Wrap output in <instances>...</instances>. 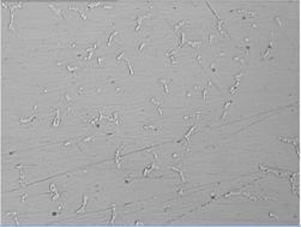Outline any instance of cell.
<instances>
[{"mask_svg":"<svg viewBox=\"0 0 301 227\" xmlns=\"http://www.w3.org/2000/svg\"><path fill=\"white\" fill-rule=\"evenodd\" d=\"M16 168H18V170H19V174H21V185H22V186H24V185L27 184L25 168H24V166H22V165H17Z\"/></svg>","mask_w":301,"mask_h":227,"instance_id":"9a60e30c","label":"cell"},{"mask_svg":"<svg viewBox=\"0 0 301 227\" xmlns=\"http://www.w3.org/2000/svg\"><path fill=\"white\" fill-rule=\"evenodd\" d=\"M61 105L65 108V113L70 114L74 113V105H73V99L68 94H62L61 96Z\"/></svg>","mask_w":301,"mask_h":227,"instance_id":"7a4b0ae2","label":"cell"},{"mask_svg":"<svg viewBox=\"0 0 301 227\" xmlns=\"http://www.w3.org/2000/svg\"><path fill=\"white\" fill-rule=\"evenodd\" d=\"M86 203H88V196H86L85 194H83V200H82V206H80L76 213H83L84 212V209H85V206H86Z\"/></svg>","mask_w":301,"mask_h":227,"instance_id":"44dd1931","label":"cell"},{"mask_svg":"<svg viewBox=\"0 0 301 227\" xmlns=\"http://www.w3.org/2000/svg\"><path fill=\"white\" fill-rule=\"evenodd\" d=\"M48 7L53 11L58 17H60V18H65V13H64V11L60 7H58L56 5H48Z\"/></svg>","mask_w":301,"mask_h":227,"instance_id":"2e32d148","label":"cell"},{"mask_svg":"<svg viewBox=\"0 0 301 227\" xmlns=\"http://www.w3.org/2000/svg\"><path fill=\"white\" fill-rule=\"evenodd\" d=\"M148 101L152 102L155 105L156 109L160 115H163V112H162V99H155V97H148Z\"/></svg>","mask_w":301,"mask_h":227,"instance_id":"7c38bea8","label":"cell"},{"mask_svg":"<svg viewBox=\"0 0 301 227\" xmlns=\"http://www.w3.org/2000/svg\"><path fill=\"white\" fill-rule=\"evenodd\" d=\"M141 130H142V132H144V133H157V132H161V131H162V127L156 126V125L144 124V125H142Z\"/></svg>","mask_w":301,"mask_h":227,"instance_id":"5b68a950","label":"cell"},{"mask_svg":"<svg viewBox=\"0 0 301 227\" xmlns=\"http://www.w3.org/2000/svg\"><path fill=\"white\" fill-rule=\"evenodd\" d=\"M124 145H125V144H121L120 147L117 149V151H115V158H114V159H115V164H117V167H118V168L121 167V162H120V151L123 150Z\"/></svg>","mask_w":301,"mask_h":227,"instance_id":"ffe728a7","label":"cell"},{"mask_svg":"<svg viewBox=\"0 0 301 227\" xmlns=\"http://www.w3.org/2000/svg\"><path fill=\"white\" fill-rule=\"evenodd\" d=\"M96 63H97V65L100 66V67H105V63H103V58L102 57H96Z\"/></svg>","mask_w":301,"mask_h":227,"instance_id":"d6a6232c","label":"cell"},{"mask_svg":"<svg viewBox=\"0 0 301 227\" xmlns=\"http://www.w3.org/2000/svg\"><path fill=\"white\" fill-rule=\"evenodd\" d=\"M124 60L126 61L127 67H129V70H130V75L133 76V70H132V66H131V59H124Z\"/></svg>","mask_w":301,"mask_h":227,"instance_id":"d590c367","label":"cell"},{"mask_svg":"<svg viewBox=\"0 0 301 227\" xmlns=\"http://www.w3.org/2000/svg\"><path fill=\"white\" fill-rule=\"evenodd\" d=\"M182 194V188L181 186H175V200H178L179 198V196H180Z\"/></svg>","mask_w":301,"mask_h":227,"instance_id":"1f68e13d","label":"cell"},{"mask_svg":"<svg viewBox=\"0 0 301 227\" xmlns=\"http://www.w3.org/2000/svg\"><path fill=\"white\" fill-rule=\"evenodd\" d=\"M49 190H50V191H49V194L53 195V196H52V201L55 202V201L60 197L59 192H58V189L55 188V185H54V184H50V185H49Z\"/></svg>","mask_w":301,"mask_h":227,"instance_id":"e0dca14e","label":"cell"},{"mask_svg":"<svg viewBox=\"0 0 301 227\" xmlns=\"http://www.w3.org/2000/svg\"><path fill=\"white\" fill-rule=\"evenodd\" d=\"M194 58H196L197 63H198V66H200V65H202V59H200V54H199V53H194Z\"/></svg>","mask_w":301,"mask_h":227,"instance_id":"8d00e7d4","label":"cell"},{"mask_svg":"<svg viewBox=\"0 0 301 227\" xmlns=\"http://www.w3.org/2000/svg\"><path fill=\"white\" fill-rule=\"evenodd\" d=\"M97 46H98V42H94L89 48H86V49H85V53H86V57L84 58V61H85V63H89V61L92 59V54H94L95 49L97 48Z\"/></svg>","mask_w":301,"mask_h":227,"instance_id":"ba28073f","label":"cell"},{"mask_svg":"<svg viewBox=\"0 0 301 227\" xmlns=\"http://www.w3.org/2000/svg\"><path fill=\"white\" fill-rule=\"evenodd\" d=\"M142 225H143L142 222H136V226H142Z\"/></svg>","mask_w":301,"mask_h":227,"instance_id":"7bdbcfd3","label":"cell"},{"mask_svg":"<svg viewBox=\"0 0 301 227\" xmlns=\"http://www.w3.org/2000/svg\"><path fill=\"white\" fill-rule=\"evenodd\" d=\"M231 103H233L231 100H225V99L223 100V112H222V118H221L222 121H224L225 117H227V109H228V107L230 106Z\"/></svg>","mask_w":301,"mask_h":227,"instance_id":"ac0fdd59","label":"cell"},{"mask_svg":"<svg viewBox=\"0 0 301 227\" xmlns=\"http://www.w3.org/2000/svg\"><path fill=\"white\" fill-rule=\"evenodd\" d=\"M158 83H162L164 87V93L166 95H169L170 94V87L173 84V81L170 78H163V79H158Z\"/></svg>","mask_w":301,"mask_h":227,"instance_id":"8fae6325","label":"cell"},{"mask_svg":"<svg viewBox=\"0 0 301 227\" xmlns=\"http://www.w3.org/2000/svg\"><path fill=\"white\" fill-rule=\"evenodd\" d=\"M154 168H156V164H151V165H149V166L145 168V170L143 171V176H144V177H147L148 174L150 173V171H152Z\"/></svg>","mask_w":301,"mask_h":227,"instance_id":"f1b7e54d","label":"cell"},{"mask_svg":"<svg viewBox=\"0 0 301 227\" xmlns=\"http://www.w3.org/2000/svg\"><path fill=\"white\" fill-rule=\"evenodd\" d=\"M65 69H66L67 73L70 75L71 77H74V76H76V71H77V70H78V67H77V66L72 67V66H70V65H66V66H65Z\"/></svg>","mask_w":301,"mask_h":227,"instance_id":"603a6c76","label":"cell"},{"mask_svg":"<svg viewBox=\"0 0 301 227\" xmlns=\"http://www.w3.org/2000/svg\"><path fill=\"white\" fill-rule=\"evenodd\" d=\"M185 43H186V39H185V31H181V34H180V42H179L178 47L181 48Z\"/></svg>","mask_w":301,"mask_h":227,"instance_id":"4dcf8cb0","label":"cell"},{"mask_svg":"<svg viewBox=\"0 0 301 227\" xmlns=\"http://www.w3.org/2000/svg\"><path fill=\"white\" fill-rule=\"evenodd\" d=\"M277 141H280L282 143H287V144H290L295 148V151H296V154L299 155V147H298V138H290V137H287V136H282V137H277Z\"/></svg>","mask_w":301,"mask_h":227,"instance_id":"3957f363","label":"cell"},{"mask_svg":"<svg viewBox=\"0 0 301 227\" xmlns=\"http://www.w3.org/2000/svg\"><path fill=\"white\" fill-rule=\"evenodd\" d=\"M145 47V41H144V40H139V41H138V48H137V55H141V53H142V51H143V48Z\"/></svg>","mask_w":301,"mask_h":227,"instance_id":"d4e9b609","label":"cell"},{"mask_svg":"<svg viewBox=\"0 0 301 227\" xmlns=\"http://www.w3.org/2000/svg\"><path fill=\"white\" fill-rule=\"evenodd\" d=\"M124 54H125V51H123V49H119L118 51V54H117V65H120V60L121 59H125Z\"/></svg>","mask_w":301,"mask_h":227,"instance_id":"83f0119b","label":"cell"},{"mask_svg":"<svg viewBox=\"0 0 301 227\" xmlns=\"http://www.w3.org/2000/svg\"><path fill=\"white\" fill-rule=\"evenodd\" d=\"M274 19H275V22H276V23H277V24H278L280 27H283V25H284V22H283V21H281V19L278 18V17H275Z\"/></svg>","mask_w":301,"mask_h":227,"instance_id":"74e56055","label":"cell"},{"mask_svg":"<svg viewBox=\"0 0 301 227\" xmlns=\"http://www.w3.org/2000/svg\"><path fill=\"white\" fill-rule=\"evenodd\" d=\"M197 129V126L196 125H193V126H191V129L185 133V137H184V142H185V148H186V150H188L190 149V137H191V135H192L193 133V131Z\"/></svg>","mask_w":301,"mask_h":227,"instance_id":"4fadbf2b","label":"cell"},{"mask_svg":"<svg viewBox=\"0 0 301 227\" xmlns=\"http://www.w3.org/2000/svg\"><path fill=\"white\" fill-rule=\"evenodd\" d=\"M115 215H117V213H115V207L113 206L112 207V219H111V222H109V225L113 226L114 225V219H115Z\"/></svg>","mask_w":301,"mask_h":227,"instance_id":"836d02e7","label":"cell"},{"mask_svg":"<svg viewBox=\"0 0 301 227\" xmlns=\"http://www.w3.org/2000/svg\"><path fill=\"white\" fill-rule=\"evenodd\" d=\"M27 197H28V195H27V194H23V195H22V202H25Z\"/></svg>","mask_w":301,"mask_h":227,"instance_id":"60d3db41","label":"cell"},{"mask_svg":"<svg viewBox=\"0 0 301 227\" xmlns=\"http://www.w3.org/2000/svg\"><path fill=\"white\" fill-rule=\"evenodd\" d=\"M7 215L13 219L15 225H16V226H18V221H17V213H7Z\"/></svg>","mask_w":301,"mask_h":227,"instance_id":"e575fe53","label":"cell"},{"mask_svg":"<svg viewBox=\"0 0 301 227\" xmlns=\"http://www.w3.org/2000/svg\"><path fill=\"white\" fill-rule=\"evenodd\" d=\"M202 112L200 109H198V111H196V112H193L192 114H190V115H186V117L184 118V123H185V125H184V127H185V130H186V127H187V125H188V123L190 121H193V120H196V119H198V117H199V113Z\"/></svg>","mask_w":301,"mask_h":227,"instance_id":"30bf717a","label":"cell"},{"mask_svg":"<svg viewBox=\"0 0 301 227\" xmlns=\"http://www.w3.org/2000/svg\"><path fill=\"white\" fill-rule=\"evenodd\" d=\"M52 113H54V119H53V126H58L60 124V109L55 107V108H52L50 109Z\"/></svg>","mask_w":301,"mask_h":227,"instance_id":"5bb4252c","label":"cell"},{"mask_svg":"<svg viewBox=\"0 0 301 227\" xmlns=\"http://www.w3.org/2000/svg\"><path fill=\"white\" fill-rule=\"evenodd\" d=\"M186 45L190 46V47H192V48H199L200 46L203 45V41H187Z\"/></svg>","mask_w":301,"mask_h":227,"instance_id":"cb8c5ba5","label":"cell"},{"mask_svg":"<svg viewBox=\"0 0 301 227\" xmlns=\"http://www.w3.org/2000/svg\"><path fill=\"white\" fill-rule=\"evenodd\" d=\"M40 93H41V94H46V93H48V89H44V88H41V89H40Z\"/></svg>","mask_w":301,"mask_h":227,"instance_id":"ab89813d","label":"cell"},{"mask_svg":"<svg viewBox=\"0 0 301 227\" xmlns=\"http://www.w3.org/2000/svg\"><path fill=\"white\" fill-rule=\"evenodd\" d=\"M164 55L167 57V59H168V64H169L170 66L178 65V61H176V58H175V51H173V49H166L164 51Z\"/></svg>","mask_w":301,"mask_h":227,"instance_id":"52a82bcc","label":"cell"},{"mask_svg":"<svg viewBox=\"0 0 301 227\" xmlns=\"http://www.w3.org/2000/svg\"><path fill=\"white\" fill-rule=\"evenodd\" d=\"M101 3H88V4H85V7L88 11L92 10V9H95V7H98V6H101Z\"/></svg>","mask_w":301,"mask_h":227,"instance_id":"484cf974","label":"cell"},{"mask_svg":"<svg viewBox=\"0 0 301 227\" xmlns=\"http://www.w3.org/2000/svg\"><path fill=\"white\" fill-rule=\"evenodd\" d=\"M143 18H144V17H142V16H138L137 17V19H136L137 24H136V28H135L136 34H138V33L142 30V22H143Z\"/></svg>","mask_w":301,"mask_h":227,"instance_id":"7402d4cb","label":"cell"},{"mask_svg":"<svg viewBox=\"0 0 301 227\" xmlns=\"http://www.w3.org/2000/svg\"><path fill=\"white\" fill-rule=\"evenodd\" d=\"M269 216H270L271 219H274L275 221H276V220H278V218H277L276 215H275V214H272V213H270V214H269Z\"/></svg>","mask_w":301,"mask_h":227,"instance_id":"f35d334b","label":"cell"},{"mask_svg":"<svg viewBox=\"0 0 301 227\" xmlns=\"http://www.w3.org/2000/svg\"><path fill=\"white\" fill-rule=\"evenodd\" d=\"M244 73H245V71H241L239 73H236L233 77V85H231V88H230V95L236 94V89H238V85L240 83V78L244 76Z\"/></svg>","mask_w":301,"mask_h":227,"instance_id":"277c9868","label":"cell"},{"mask_svg":"<svg viewBox=\"0 0 301 227\" xmlns=\"http://www.w3.org/2000/svg\"><path fill=\"white\" fill-rule=\"evenodd\" d=\"M186 24V22L185 21H180V22H176L175 24H174V33H178L179 30H180V29Z\"/></svg>","mask_w":301,"mask_h":227,"instance_id":"4316f807","label":"cell"},{"mask_svg":"<svg viewBox=\"0 0 301 227\" xmlns=\"http://www.w3.org/2000/svg\"><path fill=\"white\" fill-rule=\"evenodd\" d=\"M19 124L22 125H30V126H35L38 121V114H37V107L36 106H32L31 107V111H30V114H29V117L24 118V117H21L18 119Z\"/></svg>","mask_w":301,"mask_h":227,"instance_id":"6da1fadb","label":"cell"},{"mask_svg":"<svg viewBox=\"0 0 301 227\" xmlns=\"http://www.w3.org/2000/svg\"><path fill=\"white\" fill-rule=\"evenodd\" d=\"M70 46H71V48H76V42H74V41H70Z\"/></svg>","mask_w":301,"mask_h":227,"instance_id":"b9f144b4","label":"cell"},{"mask_svg":"<svg viewBox=\"0 0 301 227\" xmlns=\"http://www.w3.org/2000/svg\"><path fill=\"white\" fill-rule=\"evenodd\" d=\"M173 171H176L178 173H179V176H180V179H181V183L184 184V183H186V179H185V177H184V173H182V171L181 170H179V168H176V167H170Z\"/></svg>","mask_w":301,"mask_h":227,"instance_id":"f546056e","label":"cell"},{"mask_svg":"<svg viewBox=\"0 0 301 227\" xmlns=\"http://www.w3.org/2000/svg\"><path fill=\"white\" fill-rule=\"evenodd\" d=\"M106 34H107V47H111V43H112V40L115 35H118L119 33L113 29V24H108L107 29H106Z\"/></svg>","mask_w":301,"mask_h":227,"instance_id":"8992f818","label":"cell"},{"mask_svg":"<svg viewBox=\"0 0 301 227\" xmlns=\"http://www.w3.org/2000/svg\"><path fill=\"white\" fill-rule=\"evenodd\" d=\"M235 13L242 16L246 19H254L258 17V13L256 11H235Z\"/></svg>","mask_w":301,"mask_h":227,"instance_id":"9c48e42d","label":"cell"},{"mask_svg":"<svg viewBox=\"0 0 301 227\" xmlns=\"http://www.w3.org/2000/svg\"><path fill=\"white\" fill-rule=\"evenodd\" d=\"M70 9H71L72 11H76V12L79 15V17H80V18H82L83 21H86V19H88V18H86V16H85V13L83 12V10L80 9V7H78V6H74L73 4H70Z\"/></svg>","mask_w":301,"mask_h":227,"instance_id":"d6986e66","label":"cell"}]
</instances>
